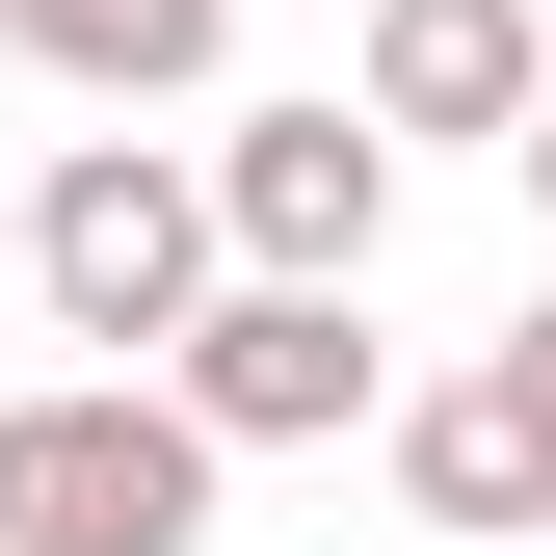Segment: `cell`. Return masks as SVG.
Masks as SVG:
<instances>
[{
	"mask_svg": "<svg viewBox=\"0 0 556 556\" xmlns=\"http://www.w3.org/2000/svg\"><path fill=\"white\" fill-rule=\"evenodd\" d=\"M239 292V239H213V160H160V132H80V160L27 186V318L53 344H106V371H186Z\"/></svg>",
	"mask_w": 556,
	"mask_h": 556,
	"instance_id": "obj_1",
	"label": "cell"
},
{
	"mask_svg": "<svg viewBox=\"0 0 556 556\" xmlns=\"http://www.w3.org/2000/svg\"><path fill=\"white\" fill-rule=\"evenodd\" d=\"M504 371H530V425H556V292H530V318H504Z\"/></svg>",
	"mask_w": 556,
	"mask_h": 556,
	"instance_id": "obj_9",
	"label": "cell"
},
{
	"mask_svg": "<svg viewBox=\"0 0 556 556\" xmlns=\"http://www.w3.org/2000/svg\"><path fill=\"white\" fill-rule=\"evenodd\" d=\"M213 425L160 371H27L0 397V556H213Z\"/></svg>",
	"mask_w": 556,
	"mask_h": 556,
	"instance_id": "obj_2",
	"label": "cell"
},
{
	"mask_svg": "<svg viewBox=\"0 0 556 556\" xmlns=\"http://www.w3.org/2000/svg\"><path fill=\"white\" fill-rule=\"evenodd\" d=\"M160 397L213 451H344V425H397V344H371V292H213V344Z\"/></svg>",
	"mask_w": 556,
	"mask_h": 556,
	"instance_id": "obj_4",
	"label": "cell"
},
{
	"mask_svg": "<svg viewBox=\"0 0 556 556\" xmlns=\"http://www.w3.org/2000/svg\"><path fill=\"white\" fill-rule=\"evenodd\" d=\"M371 451H397V504H425V556H556V425H530L504 344H477V371H425Z\"/></svg>",
	"mask_w": 556,
	"mask_h": 556,
	"instance_id": "obj_5",
	"label": "cell"
},
{
	"mask_svg": "<svg viewBox=\"0 0 556 556\" xmlns=\"http://www.w3.org/2000/svg\"><path fill=\"white\" fill-rule=\"evenodd\" d=\"M0 53L80 80V106H186V80L239 53V0H0Z\"/></svg>",
	"mask_w": 556,
	"mask_h": 556,
	"instance_id": "obj_7",
	"label": "cell"
},
{
	"mask_svg": "<svg viewBox=\"0 0 556 556\" xmlns=\"http://www.w3.org/2000/svg\"><path fill=\"white\" fill-rule=\"evenodd\" d=\"M27 344H53V318H27V239H0V397H27Z\"/></svg>",
	"mask_w": 556,
	"mask_h": 556,
	"instance_id": "obj_8",
	"label": "cell"
},
{
	"mask_svg": "<svg viewBox=\"0 0 556 556\" xmlns=\"http://www.w3.org/2000/svg\"><path fill=\"white\" fill-rule=\"evenodd\" d=\"M530 213H556V106H530Z\"/></svg>",
	"mask_w": 556,
	"mask_h": 556,
	"instance_id": "obj_10",
	"label": "cell"
},
{
	"mask_svg": "<svg viewBox=\"0 0 556 556\" xmlns=\"http://www.w3.org/2000/svg\"><path fill=\"white\" fill-rule=\"evenodd\" d=\"M213 239H239V292H371V239H397V132L371 106H239L213 132Z\"/></svg>",
	"mask_w": 556,
	"mask_h": 556,
	"instance_id": "obj_3",
	"label": "cell"
},
{
	"mask_svg": "<svg viewBox=\"0 0 556 556\" xmlns=\"http://www.w3.org/2000/svg\"><path fill=\"white\" fill-rule=\"evenodd\" d=\"M397 132V160H425V132H504L530 160V106H556V0H371V80H344Z\"/></svg>",
	"mask_w": 556,
	"mask_h": 556,
	"instance_id": "obj_6",
	"label": "cell"
}]
</instances>
